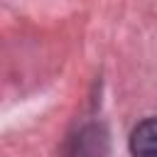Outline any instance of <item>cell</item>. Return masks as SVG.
I'll return each instance as SVG.
<instances>
[{
    "mask_svg": "<svg viewBox=\"0 0 157 157\" xmlns=\"http://www.w3.org/2000/svg\"><path fill=\"white\" fill-rule=\"evenodd\" d=\"M69 157H108V132L103 125L81 128L69 147Z\"/></svg>",
    "mask_w": 157,
    "mask_h": 157,
    "instance_id": "cell-1",
    "label": "cell"
},
{
    "mask_svg": "<svg viewBox=\"0 0 157 157\" xmlns=\"http://www.w3.org/2000/svg\"><path fill=\"white\" fill-rule=\"evenodd\" d=\"M132 157H157V118L142 120L130 135Z\"/></svg>",
    "mask_w": 157,
    "mask_h": 157,
    "instance_id": "cell-2",
    "label": "cell"
}]
</instances>
